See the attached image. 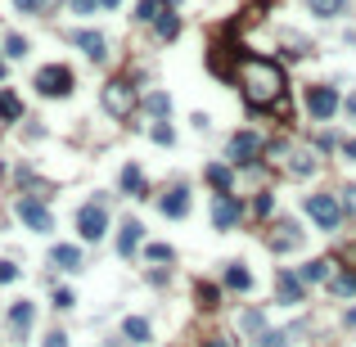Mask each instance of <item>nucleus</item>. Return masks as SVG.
<instances>
[{
    "label": "nucleus",
    "mask_w": 356,
    "mask_h": 347,
    "mask_svg": "<svg viewBox=\"0 0 356 347\" xmlns=\"http://www.w3.org/2000/svg\"><path fill=\"white\" fill-rule=\"evenodd\" d=\"M235 81L253 109H275L284 99V68L275 59H244L235 68Z\"/></svg>",
    "instance_id": "obj_1"
},
{
    "label": "nucleus",
    "mask_w": 356,
    "mask_h": 347,
    "mask_svg": "<svg viewBox=\"0 0 356 347\" xmlns=\"http://www.w3.org/2000/svg\"><path fill=\"white\" fill-rule=\"evenodd\" d=\"M307 217L316 221V230H338L343 226V203H338L334 194H307Z\"/></svg>",
    "instance_id": "obj_2"
},
{
    "label": "nucleus",
    "mask_w": 356,
    "mask_h": 347,
    "mask_svg": "<svg viewBox=\"0 0 356 347\" xmlns=\"http://www.w3.org/2000/svg\"><path fill=\"white\" fill-rule=\"evenodd\" d=\"M32 86L41 90L45 99H64L68 90H73V68H68V64H45V68H36Z\"/></svg>",
    "instance_id": "obj_3"
},
{
    "label": "nucleus",
    "mask_w": 356,
    "mask_h": 347,
    "mask_svg": "<svg viewBox=\"0 0 356 347\" xmlns=\"http://www.w3.org/2000/svg\"><path fill=\"white\" fill-rule=\"evenodd\" d=\"M262 149H266V140H262L257 131H235L230 136V144H226V158L235 167H253L262 158Z\"/></svg>",
    "instance_id": "obj_4"
},
{
    "label": "nucleus",
    "mask_w": 356,
    "mask_h": 347,
    "mask_svg": "<svg viewBox=\"0 0 356 347\" xmlns=\"http://www.w3.org/2000/svg\"><path fill=\"white\" fill-rule=\"evenodd\" d=\"M108 230V212H104V198H90V203L77 207V235L86 239V244H95V239H104Z\"/></svg>",
    "instance_id": "obj_5"
},
{
    "label": "nucleus",
    "mask_w": 356,
    "mask_h": 347,
    "mask_svg": "<svg viewBox=\"0 0 356 347\" xmlns=\"http://www.w3.org/2000/svg\"><path fill=\"white\" fill-rule=\"evenodd\" d=\"M307 109L316 122H334L338 118V90L334 86H307Z\"/></svg>",
    "instance_id": "obj_6"
},
{
    "label": "nucleus",
    "mask_w": 356,
    "mask_h": 347,
    "mask_svg": "<svg viewBox=\"0 0 356 347\" xmlns=\"http://www.w3.org/2000/svg\"><path fill=\"white\" fill-rule=\"evenodd\" d=\"M18 217H23V226H27V230H36V235H50V230H54L50 207H45V203H36L32 194H23V198H18Z\"/></svg>",
    "instance_id": "obj_7"
},
{
    "label": "nucleus",
    "mask_w": 356,
    "mask_h": 347,
    "mask_svg": "<svg viewBox=\"0 0 356 347\" xmlns=\"http://www.w3.org/2000/svg\"><path fill=\"white\" fill-rule=\"evenodd\" d=\"M104 109L113 113V118H131V109H136V95H131L127 81H108V86H104Z\"/></svg>",
    "instance_id": "obj_8"
},
{
    "label": "nucleus",
    "mask_w": 356,
    "mask_h": 347,
    "mask_svg": "<svg viewBox=\"0 0 356 347\" xmlns=\"http://www.w3.org/2000/svg\"><path fill=\"white\" fill-rule=\"evenodd\" d=\"M239 217H244V207H239L235 194H216V198H212V226H216V230H235Z\"/></svg>",
    "instance_id": "obj_9"
},
{
    "label": "nucleus",
    "mask_w": 356,
    "mask_h": 347,
    "mask_svg": "<svg viewBox=\"0 0 356 347\" xmlns=\"http://www.w3.org/2000/svg\"><path fill=\"white\" fill-rule=\"evenodd\" d=\"M158 212L162 217H172V221L190 217V190H185V185H172V190L158 198Z\"/></svg>",
    "instance_id": "obj_10"
},
{
    "label": "nucleus",
    "mask_w": 356,
    "mask_h": 347,
    "mask_svg": "<svg viewBox=\"0 0 356 347\" xmlns=\"http://www.w3.org/2000/svg\"><path fill=\"white\" fill-rule=\"evenodd\" d=\"M298 239H303L298 221H280V226H270L266 248H270V253H289V248H298Z\"/></svg>",
    "instance_id": "obj_11"
},
{
    "label": "nucleus",
    "mask_w": 356,
    "mask_h": 347,
    "mask_svg": "<svg viewBox=\"0 0 356 347\" xmlns=\"http://www.w3.org/2000/svg\"><path fill=\"white\" fill-rule=\"evenodd\" d=\"M73 41H77V50H86L90 64H104V59H108V36L104 32H90V27H86V32H77Z\"/></svg>",
    "instance_id": "obj_12"
},
{
    "label": "nucleus",
    "mask_w": 356,
    "mask_h": 347,
    "mask_svg": "<svg viewBox=\"0 0 356 347\" xmlns=\"http://www.w3.org/2000/svg\"><path fill=\"white\" fill-rule=\"evenodd\" d=\"M275 293H280V303H284V307H293V303H303V298H307V284H303V275L280 271V280H275Z\"/></svg>",
    "instance_id": "obj_13"
},
{
    "label": "nucleus",
    "mask_w": 356,
    "mask_h": 347,
    "mask_svg": "<svg viewBox=\"0 0 356 347\" xmlns=\"http://www.w3.org/2000/svg\"><path fill=\"white\" fill-rule=\"evenodd\" d=\"M50 261L59 266V271H81V266H86V257H81V248H77V244H54V248H50Z\"/></svg>",
    "instance_id": "obj_14"
},
{
    "label": "nucleus",
    "mask_w": 356,
    "mask_h": 347,
    "mask_svg": "<svg viewBox=\"0 0 356 347\" xmlns=\"http://www.w3.org/2000/svg\"><path fill=\"white\" fill-rule=\"evenodd\" d=\"M32 316H36V307L27 303V298H18V303L10 307V316H5V320H10V329L18 338H27V329H32Z\"/></svg>",
    "instance_id": "obj_15"
},
{
    "label": "nucleus",
    "mask_w": 356,
    "mask_h": 347,
    "mask_svg": "<svg viewBox=\"0 0 356 347\" xmlns=\"http://www.w3.org/2000/svg\"><path fill=\"white\" fill-rule=\"evenodd\" d=\"M221 284H226V289H235V293H249V289H253V271L244 266V261H226Z\"/></svg>",
    "instance_id": "obj_16"
},
{
    "label": "nucleus",
    "mask_w": 356,
    "mask_h": 347,
    "mask_svg": "<svg viewBox=\"0 0 356 347\" xmlns=\"http://www.w3.org/2000/svg\"><path fill=\"white\" fill-rule=\"evenodd\" d=\"M181 27H185V14H176V10H167V14L153 18V36H158V41H176Z\"/></svg>",
    "instance_id": "obj_17"
},
{
    "label": "nucleus",
    "mask_w": 356,
    "mask_h": 347,
    "mask_svg": "<svg viewBox=\"0 0 356 347\" xmlns=\"http://www.w3.org/2000/svg\"><path fill=\"white\" fill-rule=\"evenodd\" d=\"M140 235H144V226L136 217L122 221V230H118V253H122V257H131V253L140 248Z\"/></svg>",
    "instance_id": "obj_18"
},
{
    "label": "nucleus",
    "mask_w": 356,
    "mask_h": 347,
    "mask_svg": "<svg viewBox=\"0 0 356 347\" xmlns=\"http://www.w3.org/2000/svg\"><path fill=\"white\" fill-rule=\"evenodd\" d=\"M122 194H131V198H149V190H144V172H140V163H127V167H122Z\"/></svg>",
    "instance_id": "obj_19"
},
{
    "label": "nucleus",
    "mask_w": 356,
    "mask_h": 347,
    "mask_svg": "<svg viewBox=\"0 0 356 347\" xmlns=\"http://www.w3.org/2000/svg\"><path fill=\"white\" fill-rule=\"evenodd\" d=\"M181 5H185V0H140V5H136V18H140V23H153L158 14L181 10Z\"/></svg>",
    "instance_id": "obj_20"
},
{
    "label": "nucleus",
    "mask_w": 356,
    "mask_h": 347,
    "mask_svg": "<svg viewBox=\"0 0 356 347\" xmlns=\"http://www.w3.org/2000/svg\"><path fill=\"white\" fill-rule=\"evenodd\" d=\"M203 176H207V185H212L216 194H230V190H235V172H230L226 163H212Z\"/></svg>",
    "instance_id": "obj_21"
},
{
    "label": "nucleus",
    "mask_w": 356,
    "mask_h": 347,
    "mask_svg": "<svg viewBox=\"0 0 356 347\" xmlns=\"http://www.w3.org/2000/svg\"><path fill=\"white\" fill-rule=\"evenodd\" d=\"M149 320H144V316H127V320H122V338H127V343H149Z\"/></svg>",
    "instance_id": "obj_22"
},
{
    "label": "nucleus",
    "mask_w": 356,
    "mask_h": 347,
    "mask_svg": "<svg viewBox=\"0 0 356 347\" xmlns=\"http://www.w3.org/2000/svg\"><path fill=\"white\" fill-rule=\"evenodd\" d=\"M18 118H23V99L5 86L0 90V122H18Z\"/></svg>",
    "instance_id": "obj_23"
},
{
    "label": "nucleus",
    "mask_w": 356,
    "mask_h": 347,
    "mask_svg": "<svg viewBox=\"0 0 356 347\" xmlns=\"http://www.w3.org/2000/svg\"><path fill=\"white\" fill-rule=\"evenodd\" d=\"M329 271H334V266H329L325 257H312L298 275H303V284H320V280H329Z\"/></svg>",
    "instance_id": "obj_24"
},
{
    "label": "nucleus",
    "mask_w": 356,
    "mask_h": 347,
    "mask_svg": "<svg viewBox=\"0 0 356 347\" xmlns=\"http://www.w3.org/2000/svg\"><path fill=\"white\" fill-rule=\"evenodd\" d=\"M307 5H312L316 18H338V14L347 10V0H307Z\"/></svg>",
    "instance_id": "obj_25"
},
{
    "label": "nucleus",
    "mask_w": 356,
    "mask_h": 347,
    "mask_svg": "<svg viewBox=\"0 0 356 347\" xmlns=\"http://www.w3.org/2000/svg\"><path fill=\"white\" fill-rule=\"evenodd\" d=\"M144 109H149L153 118H167V113H172V95H167V90H153V95L144 99Z\"/></svg>",
    "instance_id": "obj_26"
},
{
    "label": "nucleus",
    "mask_w": 356,
    "mask_h": 347,
    "mask_svg": "<svg viewBox=\"0 0 356 347\" xmlns=\"http://www.w3.org/2000/svg\"><path fill=\"white\" fill-rule=\"evenodd\" d=\"M329 289H334L338 298H352V293H356V266H352V271H343V275H334Z\"/></svg>",
    "instance_id": "obj_27"
},
{
    "label": "nucleus",
    "mask_w": 356,
    "mask_h": 347,
    "mask_svg": "<svg viewBox=\"0 0 356 347\" xmlns=\"http://www.w3.org/2000/svg\"><path fill=\"white\" fill-rule=\"evenodd\" d=\"M239 325H244V334H266V316L262 311H244L239 316Z\"/></svg>",
    "instance_id": "obj_28"
},
{
    "label": "nucleus",
    "mask_w": 356,
    "mask_h": 347,
    "mask_svg": "<svg viewBox=\"0 0 356 347\" xmlns=\"http://www.w3.org/2000/svg\"><path fill=\"white\" fill-rule=\"evenodd\" d=\"M149 136H153V144H162V149H167V144H176V131L167 127V118H158V122H153V131H149Z\"/></svg>",
    "instance_id": "obj_29"
},
{
    "label": "nucleus",
    "mask_w": 356,
    "mask_h": 347,
    "mask_svg": "<svg viewBox=\"0 0 356 347\" xmlns=\"http://www.w3.org/2000/svg\"><path fill=\"white\" fill-rule=\"evenodd\" d=\"M5 55H10V59H23V55H27V36L10 32V36H5Z\"/></svg>",
    "instance_id": "obj_30"
},
{
    "label": "nucleus",
    "mask_w": 356,
    "mask_h": 347,
    "mask_svg": "<svg viewBox=\"0 0 356 347\" xmlns=\"http://www.w3.org/2000/svg\"><path fill=\"white\" fill-rule=\"evenodd\" d=\"M270 207H275V198H270V194H257V198H253V217L266 221V217H270Z\"/></svg>",
    "instance_id": "obj_31"
},
{
    "label": "nucleus",
    "mask_w": 356,
    "mask_h": 347,
    "mask_svg": "<svg viewBox=\"0 0 356 347\" xmlns=\"http://www.w3.org/2000/svg\"><path fill=\"white\" fill-rule=\"evenodd\" d=\"M293 176H312L316 172V158H307V153H298V163H289Z\"/></svg>",
    "instance_id": "obj_32"
},
{
    "label": "nucleus",
    "mask_w": 356,
    "mask_h": 347,
    "mask_svg": "<svg viewBox=\"0 0 356 347\" xmlns=\"http://www.w3.org/2000/svg\"><path fill=\"white\" fill-rule=\"evenodd\" d=\"M216 298H221L216 284H199V303H203V307H216Z\"/></svg>",
    "instance_id": "obj_33"
},
{
    "label": "nucleus",
    "mask_w": 356,
    "mask_h": 347,
    "mask_svg": "<svg viewBox=\"0 0 356 347\" xmlns=\"http://www.w3.org/2000/svg\"><path fill=\"white\" fill-rule=\"evenodd\" d=\"M172 257H176V253L167 248V244H149V261H162V266H167Z\"/></svg>",
    "instance_id": "obj_34"
},
{
    "label": "nucleus",
    "mask_w": 356,
    "mask_h": 347,
    "mask_svg": "<svg viewBox=\"0 0 356 347\" xmlns=\"http://www.w3.org/2000/svg\"><path fill=\"white\" fill-rule=\"evenodd\" d=\"M284 343H289L284 329H266V334H262V347H284Z\"/></svg>",
    "instance_id": "obj_35"
},
{
    "label": "nucleus",
    "mask_w": 356,
    "mask_h": 347,
    "mask_svg": "<svg viewBox=\"0 0 356 347\" xmlns=\"http://www.w3.org/2000/svg\"><path fill=\"white\" fill-rule=\"evenodd\" d=\"M343 212H347V217H356V185H347V190H343Z\"/></svg>",
    "instance_id": "obj_36"
},
{
    "label": "nucleus",
    "mask_w": 356,
    "mask_h": 347,
    "mask_svg": "<svg viewBox=\"0 0 356 347\" xmlns=\"http://www.w3.org/2000/svg\"><path fill=\"white\" fill-rule=\"evenodd\" d=\"M10 280H18V266L14 261H0V284H10Z\"/></svg>",
    "instance_id": "obj_37"
},
{
    "label": "nucleus",
    "mask_w": 356,
    "mask_h": 347,
    "mask_svg": "<svg viewBox=\"0 0 356 347\" xmlns=\"http://www.w3.org/2000/svg\"><path fill=\"white\" fill-rule=\"evenodd\" d=\"M77 303V298H73V293H68V289H59V293H54V307H59V311H68V307H73Z\"/></svg>",
    "instance_id": "obj_38"
},
{
    "label": "nucleus",
    "mask_w": 356,
    "mask_h": 347,
    "mask_svg": "<svg viewBox=\"0 0 356 347\" xmlns=\"http://www.w3.org/2000/svg\"><path fill=\"white\" fill-rule=\"evenodd\" d=\"M99 0H73V14H95Z\"/></svg>",
    "instance_id": "obj_39"
},
{
    "label": "nucleus",
    "mask_w": 356,
    "mask_h": 347,
    "mask_svg": "<svg viewBox=\"0 0 356 347\" xmlns=\"http://www.w3.org/2000/svg\"><path fill=\"white\" fill-rule=\"evenodd\" d=\"M45 347H68V334H59V329H54V334H45Z\"/></svg>",
    "instance_id": "obj_40"
},
{
    "label": "nucleus",
    "mask_w": 356,
    "mask_h": 347,
    "mask_svg": "<svg viewBox=\"0 0 356 347\" xmlns=\"http://www.w3.org/2000/svg\"><path fill=\"white\" fill-rule=\"evenodd\" d=\"M338 149H343V158H347V163H356V136H352V140H343Z\"/></svg>",
    "instance_id": "obj_41"
},
{
    "label": "nucleus",
    "mask_w": 356,
    "mask_h": 347,
    "mask_svg": "<svg viewBox=\"0 0 356 347\" xmlns=\"http://www.w3.org/2000/svg\"><path fill=\"white\" fill-rule=\"evenodd\" d=\"M14 5H18L23 14H36V10H41V0H14Z\"/></svg>",
    "instance_id": "obj_42"
},
{
    "label": "nucleus",
    "mask_w": 356,
    "mask_h": 347,
    "mask_svg": "<svg viewBox=\"0 0 356 347\" xmlns=\"http://www.w3.org/2000/svg\"><path fill=\"white\" fill-rule=\"evenodd\" d=\"M347 118L356 122V90H352V95H347Z\"/></svg>",
    "instance_id": "obj_43"
},
{
    "label": "nucleus",
    "mask_w": 356,
    "mask_h": 347,
    "mask_svg": "<svg viewBox=\"0 0 356 347\" xmlns=\"http://www.w3.org/2000/svg\"><path fill=\"white\" fill-rule=\"evenodd\" d=\"M59 10V0H41V14H54Z\"/></svg>",
    "instance_id": "obj_44"
},
{
    "label": "nucleus",
    "mask_w": 356,
    "mask_h": 347,
    "mask_svg": "<svg viewBox=\"0 0 356 347\" xmlns=\"http://www.w3.org/2000/svg\"><path fill=\"white\" fill-rule=\"evenodd\" d=\"M122 0H99V10H118Z\"/></svg>",
    "instance_id": "obj_45"
},
{
    "label": "nucleus",
    "mask_w": 356,
    "mask_h": 347,
    "mask_svg": "<svg viewBox=\"0 0 356 347\" xmlns=\"http://www.w3.org/2000/svg\"><path fill=\"white\" fill-rule=\"evenodd\" d=\"M207 347H230V343H226V338H212V343H207Z\"/></svg>",
    "instance_id": "obj_46"
},
{
    "label": "nucleus",
    "mask_w": 356,
    "mask_h": 347,
    "mask_svg": "<svg viewBox=\"0 0 356 347\" xmlns=\"http://www.w3.org/2000/svg\"><path fill=\"white\" fill-rule=\"evenodd\" d=\"M347 325H356V307H352V311H347Z\"/></svg>",
    "instance_id": "obj_47"
},
{
    "label": "nucleus",
    "mask_w": 356,
    "mask_h": 347,
    "mask_svg": "<svg viewBox=\"0 0 356 347\" xmlns=\"http://www.w3.org/2000/svg\"><path fill=\"white\" fill-rule=\"evenodd\" d=\"M0 77H5V59H0Z\"/></svg>",
    "instance_id": "obj_48"
}]
</instances>
